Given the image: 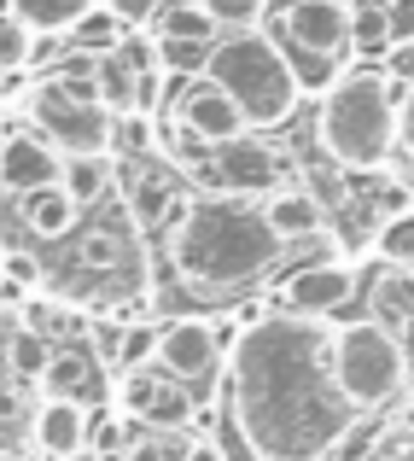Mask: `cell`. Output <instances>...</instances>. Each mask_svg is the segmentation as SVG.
<instances>
[{
    "instance_id": "12",
    "label": "cell",
    "mask_w": 414,
    "mask_h": 461,
    "mask_svg": "<svg viewBox=\"0 0 414 461\" xmlns=\"http://www.w3.org/2000/svg\"><path fill=\"white\" fill-rule=\"evenodd\" d=\"M117 181H123V204H129V222L135 228H169L181 216V204L193 199L187 176H176V169H158L146 164V158H129L123 169H117Z\"/></svg>"
},
{
    "instance_id": "17",
    "label": "cell",
    "mask_w": 414,
    "mask_h": 461,
    "mask_svg": "<svg viewBox=\"0 0 414 461\" xmlns=\"http://www.w3.org/2000/svg\"><path fill=\"white\" fill-rule=\"evenodd\" d=\"M263 216H269V228L280 240H310V234H321V199H315L310 187H274L269 199H263Z\"/></svg>"
},
{
    "instance_id": "6",
    "label": "cell",
    "mask_w": 414,
    "mask_h": 461,
    "mask_svg": "<svg viewBox=\"0 0 414 461\" xmlns=\"http://www.w3.org/2000/svg\"><path fill=\"white\" fill-rule=\"evenodd\" d=\"M23 117L41 140H53L65 158L112 152V112L100 105L88 70L82 77H47L23 94Z\"/></svg>"
},
{
    "instance_id": "14",
    "label": "cell",
    "mask_w": 414,
    "mask_h": 461,
    "mask_svg": "<svg viewBox=\"0 0 414 461\" xmlns=\"http://www.w3.org/2000/svg\"><path fill=\"white\" fill-rule=\"evenodd\" d=\"M88 450H94L88 403L41 397V403L30 409V456H35V461H82Z\"/></svg>"
},
{
    "instance_id": "32",
    "label": "cell",
    "mask_w": 414,
    "mask_h": 461,
    "mask_svg": "<svg viewBox=\"0 0 414 461\" xmlns=\"http://www.w3.org/2000/svg\"><path fill=\"white\" fill-rule=\"evenodd\" d=\"M374 246H380V258L392 263V269H414V211L397 216V222H385Z\"/></svg>"
},
{
    "instance_id": "29",
    "label": "cell",
    "mask_w": 414,
    "mask_h": 461,
    "mask_svg": "<svg viewBox=\"0 0 414 461\" xmlns=\"http://www.w3.org/2000/svg\"><path fill=\"white\" fill-rule=\"evenodd\" d=\"M129 240L123 234H112V228H88V234H82V246H76V258L88 263V269H117V263H129ZM140 258V251H135Z\"/></svg>"
},
{
    "instance_id": "31",
    "label": "cell",
    "mask_w": 414,
    "mask_h": 461,
    "mask_svg": "<svg viewBox=\"0 0 414 461\" xmlns=\"http://www.w3.org/2000/svg\"><path fill=\"white\" fill-rule=\"evenodd\" d=\"M199 6L222 23V35L228 30H257V23L269 18V0H199Z\"/></svg>"
},
{
    "instance_id": "41",
    "label": "cell",
    "mask_w": 414,
    "mask_h": 461,
    "mask_svg": "<svg viewBox=\"0 0 414 461\" xmlns=\"http://www.w3.org/2000/svg\"><path fill=\"white\" fill-rule=\"evenodd\" d=\"M409 12H414V0H409Z\"/></svg>"
},
{
    "instance_id": "10",
    "label": "cell",
    "mask_w": 414,
    "mask_h": 461,
    "mask_svg": "<svg viewBox=\"0 0 414 461\" xmlns=\"http://www.w3.org/2000/svg\"><path fill=\"white\" fill-rule=\"evenodd\" d=\"M169 117H181V123H187L193 135H204L211 147H228V140L251 135L246 112H239V105L228 100V88H222V82H211L204 70H199V77L169 82Z\"/></svg>"
},
{
    "instance_id": "19",
    "label": "cell",
    "mask_w": 414,
    "mask_h": 461,
    "mask_svg": "<svg viewBox=\"0 0 414 461\" xmlns=\"http://www.w3.org/2000/svg\"><path fill=\"white\" fill-rule=\"evenodd\" d=\"M58 187L70 193V199L88 211V204H100V199H112V187H117V164H112V152H88V158H65V169H58Z\"/></svg>"
},
{
    "instance_id": "28",
    "label": "cell",
    "mask_w": 414,
    "mask_h": 461,
    "mask_svg": "<svg viewBox=\"0 0 414 461\" xmlns=\"http://www.w3.org/2000/svg\"><path fill=\"white\" fill-rule=\"evenodd\" d=\"M158 147V123L146 112H123V117H112V152H123V158H146Z\"/></svg>"
},
{
    "instance_id": "25",
    "label": "cell",
    "mask_w": 414,
    "mask_h": 461,
    "mask_svg": "<svg viewBox=\"0 0 414 461\" xmlns=\"http://www.w3.org/2000/svg\"><path fill=\"white\" fill-rule=\"evenodd\" d=\"M350 47H362V53H385L392 47V6L385 0L350 6Z\"/></svg>"
},
{
    "instance_id": "35",
    "label": "cell",
    "mask_w": 414,
    "mask_h": 461,
    "mask_svg": "<svg viewBox=\"0 0 414 461\" xmlns=\"http://www.w3.org/2000/svg\"><path fill=\"white\" fill-rule=\"evenodd\" d=\"M123 333H129L123 321H94V327H88L94 362H112V368H117V357H123Z\"/></svg>"
},
{
    "instance_id": "34",
    "label": "cell",
    "mask_w": 414,
    "mask_h": 461,
    "mask_svg": "<svg viewBox=\"0 0 414 461\" xmlns=\"http://www.w3.org/2000/svg\"><path fill=\"white\" fill-rule=\"evenodd\" d=\"M146 362H158V327H129L117 368H146Z\"/></svg>"
},
{
    "instance_id": "13",
    "label": "cell",
    "mask_w": 414,
    "mask_h": 461,
    "mask_svg": "<svg viewBox=\"0 0 414 461\" xmlns=\"http://www.w3.org/2000/svg\"><path fill=\"white\" fill-rule=\"evenodd\" d=\"M280 152L274 147H263L257 135H239V140H228V147H216V164H211V187L216 193H239V199H269V193L280 187Z\"/></svg>"
},
{
    "instance_id": "15",
    "label": "cell",
    "mask_w": 414,
    "mask_h": 461,
    "mask_svg": "<svg viewBox=\"0 0 414 461\" xmlns=\"http://www.w3.org/2000/svg\"><path fill=\"white\" fill-rule=\"evenodd\" d=\"M58 169H65V152L53 140H41L35 129H12L0 135V187L6 193H35V187H53Z\"/></svg>"
},
{
    "instance_id": "18",
    "label": "cell",
    "mask_w": 414,
    "mask_h": 461,
    "mask_svg": "<svg viewBox=\"0 0 414 461\" xmlns=\"http://www.w3.org/2000/svg\"><path fill=\"white\" fill-rule=\"evenodd\" d=\"M88 82H94V94H100V105H105L112 117H123V112H140V105H135L140 70L129 65L123 53H100V59H88Z\"/></svg>"
},
{
    "instance_id": "30",
    "label": "cell",
    "mask_w": 414,
    "mask_h": 461,
    "mask_svg": "<svg viewBox=\"0 0 414 461\" xmlns=\"http://www.w3.org/2000/svg\"><path fill=\"white\" fill-rule=\"evenodd\" d=\"M35 59V30L18 12H0V70H18Z\"/></svg>"
},
{
    "instance_id": "36",
    "label": "cell",
    "mask_w": 414,
    "mask_h": 461,
    "mask_svg": "<svg viewBox=\"0 0 414 461\" xmlns=\"http://www.w3.org/2000/svg\"><path fill=\"white\" fill-rule=\"evenodd\" d=\"M397 152L414 164V82L403 88V100H397Z\"/></svg>"
},
{
    "instance_id": "5",
    "label": "cell",
    "mask_w": 414,
    "mask_h": 461,
    "mask_svg": "<svg viewBox=\"0 0 414 461\" xmlns=\"http://www.w3.org/2000/svg\"><path fill=\"white\" fill-rule=\"evenodd\" d=\"M327 357H333V380L356 415H385L409 392V350L397 327L374 321V315L327 327Z\"/></svg>"
},
{
    "instance_id": "39",
    "label": "cell",
    "mask_w": 414,
    "mask_h": 461,
    "mask_svg": "<svg viewBox=\"0 0 414 461\" xmlns=\"http://www.w3.org/2000/svg\"><path fill=\"white\" fill-rule=\"evenodd\" d=\"M187 461H228V450L216 438H187Z\"/></svg>"
},
{
    "instance_id": "21",
    "label": "cell",
    "mask_w": 414,
    "mask_h": 461,
    "mask_svg": "<svg viewBox=\"0 0 414 461\" xmlns=\"http://www.w3.org/2000/svg\"><path fill=\"white\" fill-rule=\"evenodd\" d=\"M70 47H76V53H88V59H100V53H117V47H123V35H129V23H123V12L117 6H94V12H82L76 23H70Z\"/></svg>"
},
{
    "instance_id": "1",
    "label": "cell",
    "mask_w": 414,
    "mask_h": 461,
    "mask_svg": "<svg viewBox=\"0 0 414 461\" xmlns=\"http://www.w3.org/2000/svg\"><path fill=\"white\" fill-rule=\"evenodd\" d=\"M228 409L257 461H333L356 409L327 357V321L269 310L228 345Z\"/></svg>"
},
{
    "instance_id": "7",
    "label": "cell",
    "mask_w": 414,
    "mask_h": 461,
    "mask_svg": "<svg viewBox=\"0 0 414 461\" xmlns=\"http://www.w3.org/2000/svg\"><path fill=\"white\" fill-rule=\"evenodd\" d=\"M274 23L280 47H292V70L310 88H333L338 82V59L350 53V0H274Z\"/></svg>"
},
{
    "instance_id": "8",
    "label": "cell",
    "mask_w": 414,
    "mask_h": 461,
    "mask_svg": "<svg viewBox=\"0 0 414 461\" xmlns=\"http://www.w3.org/2000/svg\"><path fill=\"white\" fill-rule=\"evenodd\" d=\"M158 368L169 380H181L193 397L211 392V380L228 368V339L222 327L199 321V315H176V321L158 327Z\"/></svg>"
},
{
    "instance_id": "20",
    "label": "cell",
    "mask_w": 414,
    "mask_h": 461,
    "mask_svg": "<svg viewBox=\"0 0 414 461\" xmlns=\"http://www.w3.org/2000/svg\"><path fill=\"white\" fill-rule=\"evenodd\" d=\"M94 380H100V362L94 357H82V350H53V362H47V374H41V392L65 397V403H88Z\"/></svg>"
},
{
    "instance_id": "3",
    "label": "cell",
    "mask_w": 414,
    "mask_h": 461,
    "mask_svg": "<svg viewBox=\"0 0 414 461\" xmlns=\"http://www.w3.org/2000/svg\"><path fill=\"white\" fill-rule=\"evenodd\" d=\"M315 140L338 169H385L397 152V88L385 70H345L321 94Z\"/></svg>"
},
{
    "instance_id": "11",
    "label": "cell",
    "mask_w": 414,
    "mask_h": 461,
    "mask_svg": "<svg viewBox=\"0 0 414 461\" xmlns=\"http://www.w3.org/2000/svg\"><path fill=\"white\" fill-rule=\"evenodd\" d=\"M356 298V275H350V263L327 258V263H303V269L286 275V286H280V315H303V321H327V315H338Z\"/></svg>"
},
{
    "instance_id": "33",
    "label": "cell",
    "mask_w": 414,
    "mask_h": 461,
    "mask_svg": "<svg viewBox=\"0 0 414 461\" xmlns=\"http://www.w3.org/2000/svg\"><path fill=\"white\" fill-rule=\"evenodd\" d=\"M380 432H385V420H380V415H356V420H350V432L338 438L333 461H362V456H374V444H380Z\"/></svg>"
},
{
    "instance_id": "38",
    "label": "cell",
    "mask_w": 414,
    "mask_h": 461,
    "mask_svg": "<svg viewBox=\"0 0 414 461\" xmlns=\"http://www.w3.org/2000/svg\"><path fill=\"white\" fill-rule=\"evenodd\" d=\"M0 275H6V281H18V286H35V281H41V269H35V258H23V251H12V258L0 263Z\"/></svg>"
},
{
    "instance_id": "23",
    "label": "cell",
    "mask_w": 414,
    "mask_h": 461,
    "mask_svg": "<svg viewBox=\"0 0 414 461\" xmlns=\"http://www.w3.org/2000/svg\"><path fill=\"white\" fill-rule=\"evenodd\" d=\"M158 35H169V41H199V47H216L222 41V23L211 18V12L193 0V6H181V0H164L158 6Z\"/></svg>"
},
{
    "instance_id": "16",
    "label": "cell",
    "mask_w": 414,
    "mask_h": 461,
    "mask_svg": "<svg viewBox=\"0 0 414 461\" xmlns=\"http://www.w3.org/2000/svg\"><path fill=\"white\" fill-rule=\"evenodd\" d=\"M18 216H23V234L30 240H65L70 228H76V216H82V204L70 199L65 187H35V193H23L18 199Z\"/></svg>"
},
{
    "instance_id": "24",
    "label": "cell",
    "mask_w": 414,
    "mask_h": 461,
    "mask_svg": "<svg viewBox=\"0 0 414 461\" xmlns=\"http://www.w3.org/2000/svg\"><path fill=\"white\" fill-rule=\"evenodd\" d=\"M100 0H6V12H18L35 35H65L82 12H94Z\"/></svg>"
},
{
    "instance_id": "9",
    "label": "cell",
    "mask_w": 414,
    "mask_h": 461,
    "mask_svg": "<svg viewBox=\"0 0 414 461\" xmlns=\"http://www.w3.org/2000/svg\"><path fill=\"white\" fill-rule=\"evenodd\" d=\"M117 397H123L129 415L146 420V427H158V432H187L193 415H199V397H193L181 380H169L158 362H146V368H123Z\"/></svg>"
},
{
    "instance_id": "37",
    "label": "cell",
    "mask_w": 414,
    "mask_h": 461,
    "mask_svg": "<svg viewBox=\"0 0 414 461\" xmlns=\"http://www.w3.org/2000/svg\"><path fill=\"white\" fill-rule=\"evenodd\" d=\"M385 59H392V77L409 88V82H414V35H409V41H392V47H385Z\"/></svg>"
},
{
    "instance_id": "2",
    "label": "cell",
    "mask_w": 414,
    "mask_h": 461,
    "mask_svg": "<svg viewBox=\"0 0 414 461\" xmlns=\"http://www.w3.org/2000/svg\"><path fill=\"white\" fill-rule=\"evenodd\" d=\"M286 258V240L269 228L257 199L239 193H193L169 222V269L199 298L257 293Z\"/></svg>"
},
{
    "instance_id": "40",
    "label": "cell",
    "mask_w": 414,
    "mask_h": 461,
    "mask_svg": "<svg viewBox=\"0 0 414 461\" xmlns=\"http://www.w3.org/2000/svg\"><path fill=\"white\" fill-rule=\"evenodd\" d=\"M368 461H414V450H392V456H368Z\"/></svg>"
},
{
    "instance_id": "22",
    "label": "cell",
    "mask_w": 414,
    "mask_h": 461,
    "mask_svg": "<svg viewBox=\"0 0 414 461\" xmlns=\"http://www.w3.org/2000/svg\"><path fill=\"white\" fill-rule=\"evenodd\" d=\"M47 362H53V339L18 321L6 333V374H12V385H41Z\"/></svg>"
},
{
    "instance_id": "27",
    "label": "cell",
    "mask_w": 414,
    "mask_h": 461,
    "mask_svg": "<svg viewBox=\"0 0 414 461\" xmlns=\"http://www.w3.org/2000/svg\"><path fill=\"white\" fill-rule=\"evenodd\" d=\"M117 461H187V432H158V427H146L140 438L123 444V456H117Z\"/></svg>"
},
{
    "instance_id": "26",
    "label": "cell",
    "mask_w": 414,
    "mask_h": 461,
    "mask_svg": "<svg viewBox=\"0 0 414 461\" xmlns=\"http://www.w3.org/2000/svg\"><path fill=\"white\" fill-rule=\"evenodd\" d=\"M385 269H392V263H385ZM374 304H380L374 321H385V327H397V315H414V269L385 275V286H374Z\"/></svg>"
},
{
    "instance_id": "4",
    "label": "cell",
    "mask_w": 414,
    "mask_h": 461,
    "mask_svg": "<svg viewBox=\"0 0 414 461\" xmlns=\"http://www.w3.org/2000/svg\"><path fill=\"white\" fill-rule=\"evenodd\" d=\"M204 77L222 82L228 100L246 112L251 129L286 123L303 100V82H298V70H292L286 47L263 30H228L222 41L211 47V59H204Z\"/></svg>"
}]
</instances>
